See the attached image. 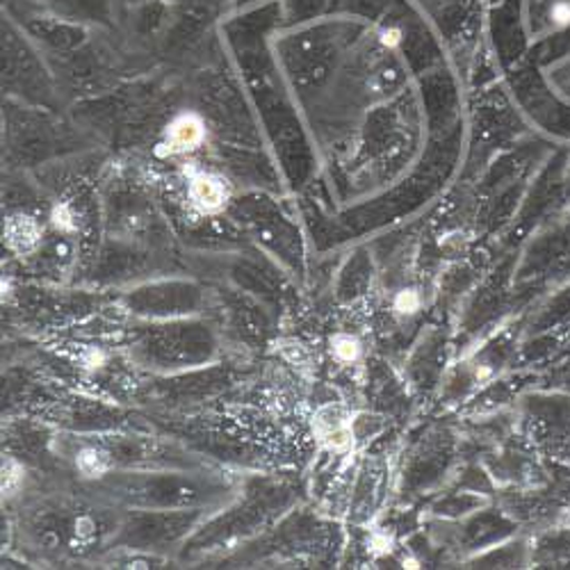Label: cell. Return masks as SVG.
<instances>
[{"label":"cell","mask_w":570,"mask_h":570,"mask_svg":"<svg viewBox=\"0 0 570 570\" xmlns=\"http://www.w3.org/2000/svg\"><path fill=\"white\" fill-rule=\"evenodd\" d=\"M313 432L320 445L331 452H345L354 443L352 415L343 406H324L313 420Z\"/></svg>","instance_id":"1"},{"label":"cell","mask_w":570,"mask_h":570,"mask_svg":"<svg viewBox=\"0 0 570 570\" xmlns=\"http://www.w3.org/2000/svg\"><path fill=\"white\" fill-rule=\"evenodd\" d=\"M206 141V126L197 115H180L176 117L165 132V141L160 147H165V151L160 154H169V156H178V154H193L197 151Z\"/></svg>","instance_id":"2"},{"label":"cell","mask_w":570,"mask_h":570,"mask_svg":"<svg viewBox=\"0 0 570 570\" xmlns=\"http://www.w3.org/2000/svg\"><path fill=\"white\" fill-rule=\"evenodd\" d=\"M189 202L202 213H219L228 202V187L219 176L195 174L189 180Z\"/></svg>","instance_id":"3"},{"label":"cell","mask_w":570,"mask_h":570,"mask_svg":"<svg viewBox=\"0 0 570 570\" xmlns=\"http://www.w3.org/2000/svg\"><path fill=\"white\" fill-rule=\"evenodd\" d=\"M41 226L28 215H17L6 222V243L17 254H30L41 243Z\"/></svg>","instance_id":"4"},{"label":"cell","mask_w":570,"mask_h":570,"mask_svg":"<svg viewBox=\"0 0 570 570\" xmlns=\"http://www.w3.org/2000/svg\"><path fill=\"white\" fill-rule=\"evenodd\" d=\"M110 463H112V461H110L108 452L97 450V448L82 450V452L78 454V459H76L78 470L85 474L87 480H99V478H104V474L110 470Z\"/></svg>","instance_id":"5"},{"label":"cell","mask_w":570,"mask_h":570,"mask_svg":"<svg viewBox=\"0 0 570 570\" xmlns=\"http://www.w3.org/2000/svg\"><path fill=\"white\" fill-rule=\"evenodd\" d=\"M331 354L341 363H354L361 356V343L354 336L338 334L331 338Z\"/></svg>","instance_id":"6"},{"label":"cell","mask_w":570,"mask_h":570,"mask_svg":"<svg viewBox=\"0 0 570 570\" xmlns=\"http://www.w3.org/2000/svg\"><path fill=\"white\" fill-rule=\"evenodd\" d=\"M23 482V470L14 459H6L3 461V493L6 495H14V491L21 487Z\"/></svg>","instance_id":"7"},{"label":"cell","mask_w":570,"mask_h":570,"mask_svg":"<svg viewBox=\"0 0 570 570\" xmlns=\"http://www.w3.org/2000/svg\"><path fill=\"white\" fill-rule=\"evenodd\" d=\"M420 308V295L415 291H402L395 297V311L402 315H413Z\"/></svg>","instance_id":"8"},{"label":"cell","mask_w":570,"mask_h":570,"mask_svg":"<svg viewBox=\"0 0 570 570\" xmlns=\"http://www.w3.org/2000/svg\"><path fill=\"white\" fill-rule=\"evenodd\" d=\"M53 224H56L58 228H62V230H71V228H73V217H71V213H69L67 206H58V208L53 210Z\"/></svg>","instance_id":"9"},{"label":"cell","mask_w":570,"mask_h":570,"mask_svg":"<svg viewBox=\"0 0 570 570\" xmlns=\"http://www.w3.org/2000/svg\"><path fill=\"white\" fill-rule=\"evenodd\" d=\"M104 363V354L101 352H97V350H89L87 352V356H85V365H89V367H99Z\"/></svg>","instance_id":"10"},{"label":"cell","mask_w":570,"mask_h":570,"mask_svg":"<svg viewBox=\"0 0 570 570\" xmlns=\"http://www.w3.org/2000/svg\"><path fill=\"white\" fill-rule=\"evenodd\" d=\"M400 30H384L382 32V41L386 43V46H397L400 43Z\"/></svg>","instance_id":"11"},{"label":"cell","mask_w":570,"mask_h":570,"mask_svg":"<svg viewBox=\"0 0 570 570\" xmlns=\"http://www.w3.org/2000/svg\"><path fill=\"white\" fill-rule=\"evenodd\" d=\"M372 546H374L376 550H386V548L391 546V539H389L386 534H382V537H374V539H372ZM389 550H391V548H389Z\"/></svg>","instance_id":"12"},{"label":"cell","mask_w":570,"mask_h":570,"mask_svg":"<svg viewBox=\"0 0 570 570\" xmlns=\"http://www.w3.org/2000/svg\"><path fill=\"white\" fill-rule=\"evenodd\" d=\"M554 17H557V21L566 23V21H570V10H568V8H557Z\"/></svg>","instance_id":"13"}]
</instances>
